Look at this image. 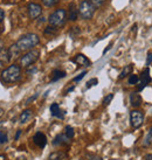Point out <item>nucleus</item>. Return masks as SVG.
<instances>
[{
  "label": "nucleus",
  "instance_id": "f257e3e1",
  "mask_svg": "<svg viewBox=\"0 0 152 160\" xmlns=\"http://www.w3.org/2000/svg\"><path fill=\"white\" fill-rule=\"evenodd\" d=\"M40 42V38L38 34H34V33H28L26 35L21 36L15 45L20 49V52H28V50H32V49L36 47Z\"/></svg>",
  "mask_w": 152,
  "mask_h": 160
},
{
  "label": "nucleus",
  "instance_id": "f03ea898",
  "mask_svg": "<svg viewBox=\"0 0 152 160\" xmlns=\"http://www.w3.org/2000/svg\"><path fill=\"white\" fill-rule=\"evenodd\" d=\"M21 77V68L18 64H12L1 71V81L5 83H14Z\"/></svg>",
  "mask_w": 152,
  "mask_h": 160
},
{
  "label": "nucleus",
  "instance_id": "7ed1b4c3",
  "mask_svg": "<svg viewBox=\"0 0 152 160\" xmlns=\"http://www.w3.org/2000/svg\"><path fill=\"white\" fill-rule=\"evenodd\" d=\"M67 19H68V17H67L66 9L58 8V9H55L53 13L49 15L48 22H49L50 26L55 27V28H61V27L64 26Z\"/></svg>",
  "mask_w": 152,
  "mask_h": 160
},
{
  "label": "nucleus",
  "instance_id": "20e7f679",
  "mask_svg": "<svg viewBox=\"0 0 152 160\" xmlns=\"http://www.w3.org/2000/svg\"><path fill=\"white\" fill-rule=\"evenodd\" d=\"M96 7L90 2V0H83L81 1L80 6H79V13H80L81 18L84 20H90L94 17Z\"/></svg>",
  "mask_w": 152,
  "mask_h": 160
},
{
  "label": "nucleus",
  "instance_id": "39448f33",
  "mask_svg": "<svg viewBox=\"0 0 152 160\" xmlns=\"http://www.w3.org/2000/svg\"><path fill=\"white\" fill-rule=\"evenodd\" d=\"M39 56H40V52L39 50H36V49L28 50L23 58H20V66L23 68H28L29 66L34 64L39 60Z\"/></svg>",
  "mask_w": 152,
  "mask_h": 160
},
{
  "label": "nucleus",
  "instance_id": "423d86ee",
  "mask_svg": "<svg viewBox=\"0 0 152 160\" xmlns=\"http://www.w3.org/2000/svg\"><path fill=\"white\" fill-rule=\"evenodd\" d=\"M130 122L134 129H139L144 123V113L140 110H134L130 112Z\"/></svg>",
  "mask_w": 152,
  "mask_h": 160
},
{
  "label": "nucleus",
  "instance_id": "0eeeda50",
  "mask_svg": "<svg viewBox=\"0 0 152 160\" xmlns=\"http://www.w3.org/2000/svg\"><path fill=\"white\" fill-rule=\"evenodd\" d=\"M27 11H28V15H29V18L32 20H36L42 14V7H41V5L36 4V2L28 4Z\"/></svg>",
  "mask_w": 152,
  "mask_h": 160
},
{
  "label": "nucleus",
  "instance_id": "6e6552de",
  "mask_svg": "<svg viewBox=\"0 0 152 160\" xmlns=\"http://www.w3.org/2000/svg\"><path fill=\"white\" fill-rule=\"evenodd\" d=\"M151 81H152V78H151V76H150V70H149V68H146V69L142 72L140 77H139V83L137 84L138 85V88H137L138 91H142Z\"/></svg>",
  "mask_w": 152,
  "mask_h": 160
},
{
  "label": "nucleus",
  "instance_id": "1a4fd4ad",
  "mask_svg": "<svg viewBox=\"0 0 152 160\" xmlns=\"http://www.w3.org/2000/svg\"><path fill=\"white\" fill-rule=\"evenodd\" d=\"M33 142H34L36 146H39L40 148H43L47 145V137L42 132H36L34 134V137H33Z\"/></svg>",
  "mask_w": 152,
  "mask_h": 160
},
{
  "label": "nucleus",
  "instance_id": "9d476101",
  "mask_svg": "<svg viewBox=\"0 0 152 160\" xmlns=\"http://www.w3.org/2000/svg\"><path fill=\"white\" fill-rule=\"evenodd\" d=\"M72 61L75 62L76 64H79V66H83V67H90L91 66L90 60L87 56H84L83 54H77V55H75V58H73Z\"/></svg>",
  "mask_w": 152,
  "mask_h": 160
},
{
  "label": "nucleus",
  "instance_id": "9b49d317",
  "mask_svg": "<svg viewBox=\"0 0 152 160\" xmlns=\"http://www.w3.org/2000/svg\"><path fill=\"white\" fill-rule=\"evenodd\" d=\"M70 142V138H68L67 136H66V133L64 134H58L56 137L54 138L53 140V145L54 146H62V145H68Z\"/></svg>",
  "mask_w": 152,
  "mask_h": 160
},
{
  "label": "nucleus",
  "instance_id": "f8f14e48",
  "mask_svg": "<svg viewBox=\"0 0 152 160\" xmlns=\"http://www.w3.org/2000/svg\"><path fill=\"white\" fill-rule=\"evenodd\" d=\"M79 8L76 7L75 2H72V4H69V11H68V20H70V21H76L77 18H79Z\"/></svg>",
  "mask_w": 152,
  "mask_h": 160
},
{
  "label": "nucleus",
  "instance_id": "ddd939ff",
  "mask_svg": "<svg viewBox=\"0 0 152 160\" xmlns=\"http://www.w3.org/2000/svg\"><path fill=\"white\" fill-rule=\"evenodd\" d=\"M50 113H52L53 117H56V118H60V119L64 118V112L60 109V105L58 103H53L50 105Z\"/></svg>",
  "mask_w": 152,
  "mask_h": 160
},
{
  "label": "nucleus",
  "instance_id": "4468645a",
  "mask_svg": "<svg viewBox=\"0 0 152 160\" xmlns=\"http://www.w3.org/2000/svg\"><path fill=\"white\" fill-rule=\"evenodd\" d=\"M130 103H131V105L134 108L140 107L142 103H143L142 96H140L138 92H131L130 93Z\"/></svg>",
  "mask_w": 152,
  "mask_h": 160
},
{
  "label": "nucleus",
  "instance_id": "2eb2a0df",
  "mask_svg": "<svg viewBox=\"0 0 152 160\" xmlns=\"http://www.w3.org/2000/svg\"><path fill=\"white\" fill-rule=\"evenodd\" d=\"M9 60H11V56H9L8 49H3L0 52V66H4L6 63H8Z\"/></svg>",
  "mask_w": 152,
  "mask_h": 160
},
{
  "label": "nucleus",
  "instance_id": "dca6fc26",
  "mask_svg": "<svg viewBox=\"0 0 152 160\" xmlns=\"http://www.w3.org/2000/svg\"><path fill=\"white\" fill-rule=\"evenodd\" d=\"M63 77H66V71L60 70V69H55L52 72V82H58V81H60Z\"/></svg>",
  "mask_w": 152,
  "mask_h": 160
},
{
  "label": "nucleus",
  "instance_id": "f3484780",
  "mask_svg": "<svg viewBox=\"0 0 152 160\" xmlns=\"http://www.w3.org/2000/svg\"><path fill=\"white\" fill-rule=\"evenodd\" d=\"M132 70H134V66H132V64L125 66V67L123 68V70L121 71V74H119V76H118V78H119V80H123V78H125L126 76L130 75V74L132 72Z\"/></svg>",
  "mask_w": 152,
  "mask_h": 160
},
{
  "label": "nucleus",
  "instance_id": "a211bd4d",
  "mask_svg": "<svg viewBox=\"0 0 152 160\" xmlns=\"http://www.w3.org/2000/svg\"><path fill=\"white\" fill-rule=\"evenodd\" d=\"M67 159V154L63 152H54L49 156L48 160H66Z\"/></svg>",
  "mask_w": 152,
  "mask_h": 160
},
{
  "label": "nucleus",
  "instance_id": "6ab92c4d",
  "mask_svg": "<svg viewBox=\"0 0 152 160\" xmlns=\"http://www.w3.org/2000/svg\"><path fill=\"white\" fill-rule=\"evenodd\" d=\"M32 117V110H29V109H27V110H25V111H23V113L20 115V117H19V119H20V123L21 124H25L27 120L29 119Z\"/></svg>",
  "mask_w": 152,
  "mask_h": 160
},
{
  "label": "nucleus",
  "instance_id": "aec40b11",
  "mask_svg": "<svg viewBox=\"0 0 152 160\" xmlns=\"http://www.w3.org/2000/svg\"><path fill=\"white\" fill-rule=\"evenodd\" d=\"M8 52H9V56H11V58H18L19 55L21 54L20 49H19L18 47H17V45H15V43L9 47V48H8Z\"/></svg>",
  "mask_w": 152,
  "mask_h": 160
},
{
  "label": "nucleus",
  "instance_id": "412c9836",
  "mask_svg": "<svg viewBox=\"0 0 152 160\" xmlns=\"http://www.w3.org/2000/svg\"><path fill=\"white\" fill-rule=\"evenodd\" d=\"M64 133H66V136H67L68 138H74V136H75V132H74V129H73L72 126H69V125H67L66 128H64Z\"/></svg>",
  "mask_w": 152,
  "mask_h": 160
},
{
  "label": "nucleus",
  "instance_id": "4be33fe9",
  "mask_svg": "<svg viewBox=\"0 0 152 160\" xmlns=\"http://www.w3.org/2000/svg\"><path fill=\"white\" fill-rule=\"evenodd\" d=\"M130 85H136L139 83V76L138 75H130L129 80H128Z\"/></svg>",
  "mask_w": 152,
  "mask_h": 160
},
{
  "label": "nucleus",
  "instance_id": "5701e85b",
  "mask_svg": "<svg viewBox=\"0 0 152 160\" xmlns=\"http://www.w3.org/2000/svg\"><path fill=\"white\" fill-rule=\"evenodd\" d=\"M56 29L58 28H55V27H53V26H48V27H46L45 28V34L46 35H54L55 33H56Z\"/></svg>",
  "mask_w": 152,
  "mask_h": 160
},
{
  "label": "nucleus",
  "instance_id": "b1692460",
  "mask_svg": "<svg viewBox=\"0 0 152 160\" xmlns=\"http://www.w3.org/2000/svg\"><path fill=\"white\" fill-rule=\"evenodd\" d=\"M152 142V128L150 129V131H149L148 136H146V138H145V140H144V146H149L150 144Z\"/></svg>",
  "mask_w": 152,
  "mask_h": 160
},
{
  "label": "nucleus",
  "instance_id": "393cba45",
  "mask_svg": "<svg viewBox=\"0 0 152 160\" xmlns=\"http://www.w3.org/2000/svg\"><path fill=\"white\" fill-rule=\"evenodd\" d=\"M105 1H107V0H90V2L94 5L96 8H99V7H102L103 5L105 4Z\"/></svg>",
  "mask_w": 152,
  "mask_h": 160
},
{
  "label": "nucleus",
  "instance_id": "a878e982",
  "mask_svg": "<svg viewBox=\"0 0 152 160\" xmlns=\"http://www.w3.org/2000/svg\"><path fill=\"white\" fill-rule=\"evenodd\" d=\"M112 98H114V93H109L108 96H105V97H104V99H103V105H104V107L109 105V104L111 103Z\"/></svg>",
  "mask_w": 152,
  "mask_h": 160
},
{
  "label": "nucleus",
  "instance_id": "bb28decb",
  "mask_svg": "<svg viewBox=\"0 0 152 160\" xmlns=\"http://www.w3.org/2000/svg\"><path fill=\"white\" fill-rule=\"evenodd\" d=\"M8 142V136L4 131H0V144H6Z\"/></svg>",
  "mask_w": 152,
  "mask_h": 160
},
{
  "label": "nucleus",
  "instance_id": "cd10ccee",
  "mask_svg": "<svg viewBox=\"0 0 152 160\" xmlns=\"http://www.w3.org/2000/svg\"><path fill=\"white\" fill-rule=\"evenodd\" d=\"M42 2L47 7H53V6H55V5L58 4V0H42Z\"/></svg>",
  "mask_w": 152,
  "mask_h": 160
},
{
  "label": "nucleus",
  "instance_id": "c85d7f7f",
  "mask_svg": "<svg viewBox=\"0 0 152 160\" xmlns=\"http://www.w3.org/2000/svg\"><path fill=\"white\" fill-rule=\"evenodd\" d=\"M97 83H99V80H97V78H91L90 81L87 82V89H89V88H91V87H94V85H96Z\"/></svg>",
  "mask_w": 152,
  "mask_h": 160
},
{
  "label": "nucleus",
  "instance_id": "c756f323",
  "mask_svg": "<svg viewBox=\"0 0 152 160\" xmlns=\"http://www.w3.org/2000/svg\"><path fill=\"white\" fill-rule=\"evenodd\" d=\"M85 75H87V70L82 71L80 75H77L76 77H74V78H73V81H74V82H79V81L82 80V78H83V77H84Z\"/></svg>",
  "mask_w": 152,
  "mask_h": 160
},
{
  "label": "nucleus",
  "instance_id": "7c9ffc66",
  "mask_svg": "<svg viewBox=\"0 0 152 160\" xmlns=\"http://www.w3.org/2000/svg\"><path fill=\"white\" fill-rule=\"evenodd\" d=\"M80 32H81L80 27H73L72 31H70V35L75 36V35H77V34H80Z\"/></svg>",
  "mask_w": 152,
  "mask_h": 160
},
{
  "label": "nucleus",
  "instance_id": "2f4dec72",
  "mask_svg": "<svg viewBox=\"0 0 152 160\" xmlns=\"http://www.w3.org/2000/svg\"><path fill=\"white\" fill-rule=\"evenodd\" d=\"M36 71H38V69H36L34 66H29L28 69H27V74H28V75H33V74H35Z\"/></svg>",
  "mask_w": 152,
  "mask_h": 160
},
{
  "label": "nucleus",
  "instance_id": "473e14b6",
  "mask_svg": "<svg viewBox=\"0 0 152 160\" xmlns=\"http://www.w3.org/2000/svg\"><path fill=\"white\" fill-rule=\"evenodd\" d=\"M38 96H39V93H35V95H33V96H31V97L28 98V99L26 101V104H27V105H28V104H31V103L33 102V101H35L36 98H38Z\"/></svg>",
  "mask_w": 152,
  "mask_h": 160
},
{
  "label": "nucleus",
  "instance_id": "72a5a7b5",
  "mask_svg": "<svg viewBox=\"0 0 152 160\" xmlns=\"http://www.w3.org/2000/svg\"><path fill=\"white\" fill-rule=\"evenodd\" d=\"M151 62H152V52H149V53H148V58H146V66H149Z\"/></svg>",
  "mask_w": 152,
  "mask_h": 160
},
{
  "label": "nucleus",
  "instance_id": "f704fd0d",
  "mask_svg": "<svg viewBox=\"0 0 152 160\" xmlns=\"http://www.w3.org/2000/svg\"><path fill=\"white\" fill-rule=\"evenodd\" d=\"M88 159L89 160H102L99 157H97V156H94V154H88Z\"/></svg>",
  "mask_w": 152,
  "mask_h": 160
},
{
  "label": "nucleus",
  "instance_id": "c9c22d12",
  "mask_svg": "<svg viewBox=\"0 0 152 160\" xmlns=\"http://www.w3.org/2000/svg\"><path fill=\"white\" fill-rule=\"evenodd\" d=\"M4 19H5V12H4V9L0 8V23L4 21Z\"/></svg>",
  "mask_w": 152,
  "mask_h": 160
},
{
  "label": "nucleus",
  "instance_id": "e433bc0d",
  "mask_svg": "<svg viewBox=\"0 0 152 160\" xmlns=\"http://www.w3.org/2000/svg\"><path fill=\"white\" fill-rule=\"evenodd\" d=\"M111 47H112V42H111V43H109V45L107 46V48H105L104 50H103V54H107L108 52H109V50L111 49Z\"/></svg>",
  "mask_w": 152,
  "mask_h": 160
},
{
  "label": "nucleus",
  "instance_id": "4c0bfd02",
  "mask_svg": "<svg viewBox=\"0 0 152 160\" xmlns=\"http://www.w3.org/2000/svg\"><path fill=\"white\" fill-rule=\"evenodd\" d=\"M19 0H4V2L5 4H17Z\"/></svg>",
  "mask_w": 152,
  "mask_h": 160
},
{
  "label": "nucleus",
  "instance_id": "58836bf2",
  "mask_svg": "<svg viewBox=\"0 0 152 160\" xmlns=\"http://www.w3.org/2000/svg\"><path fill=\"white\" fill-rule=\"evenodd\" d=\"M21 130H18V132H17V134H15V140H18L19 138H20V136H21Z\"/></svg>",
  "mask_w": 152,
  "mask_h": 160
},
{
  "label": "nucleus",
  "instance_id": "ea45409f",
  "mask_svg": "<svg viewBox=\"0 0 152 160\" xmlns=\"http://www.w3.org/2000/svg\"><path fill=\"white\" fill-rule=\"evenodd\" d=\"M143 160H152V154H146L143 158Z\"/></svg>",
  "mask_w": 152,
  "mask_h": 160
},
{
  "label": "nucleus",
  "instance_id": "a19ab883",
  "mask_svg": "<svg viewBox=\"0 0 152 160\" xmlns=\"http://www.w3.org/2000/svg\"><path fill=\"white\" fill-rule=\"evenodd\" d=\"M3 49H4V41L0 39V52H1Z\"/></svg>",
  "mask_w": 152,
  "mask_h": 160
},
{
  "label": "nucleus",
  "instance_id": "79ce46f5",
  "mask_svg": "<svg viewBox=\"0 0 152 160\" xmlns=\"http://www.w3.org/2000/svg\"><path fill=\"white\" fill-rule=\"evenodd\" d=\"M73 90H74V87H72V88H69V89H68L67 91H66V93L70 92V91H73Z\"/></svg>",
  "mask_w": 152,
  "mask_h": 160
},
{
  "label": "nucleus",
  "instance_id": "37998d69",
  "mask_svg": "<svg viewBox=\"0 0 152 160\" xmlns=\"http://www.w3.org/2000/svg\"><path fill=\"white\" fill-rule=\"evenodd\" d=\"M17 160H27V159L25 158V157H19V158Z\"/></svg>",
  "mask_w": 152,
  "mask_h": 160
},
{
  "label": "nucleus",
  "instance_id": "c03bdc74",
  "mask_svg": "<svg viewBox=\"0 0 152 160\" xmlns=\"http://www.w3.org/2000/svg\"><path fill=\"white\" fill-rule=\"evenodd\" d=\"M4 110H3V109H0V117H1V116H3V115H4Z\"/></svg>",
  "mask_w": 152,
  "mask_h": 160
},
{
  "label": "nucleus",
  "instance_id": "a18cd8bd",
  "mask_svg": "<svg viewBox=\"0 0 152 160\" xmlns=\"http://www.w3.org/2000/svg\"><path fill=\"white\" fill-rule=\"evenodd\" d=\"M3 32H4V27H3V26H0V34H1Z\"/></svg>",
  "mask_w": 152,
  "mask_h": 160
},
{
  "label": "nucleus",
  "instance_id": "49530a36",
  "mask_svg": "<svg viewBox=\"0 0 152 160\" xmlns=\"http://www.w3.org/2000/svg\"><path fill=\"white\" fill-rule=\"evenodd\" d=\"M0 160H5V156H3V154H0Z\"/></svg>",
  "mask_w": 152,
  "mask_h": 160
},
{
  "label": "nucleus",
  "instance_id": "de8ad7c7",
  "mask_svg": "<svg viewBox=\"0 0 152 160\" xmlns=\"http://www.w3.org/2000/svg\"><path fill=\"white\" fill-rule=\"evenodd\" d=\"M1 126H4V122H0V128H1Z\"/></svg>",
  "mask_w": 152,
  "mask_h": 160
}]
</instances>
